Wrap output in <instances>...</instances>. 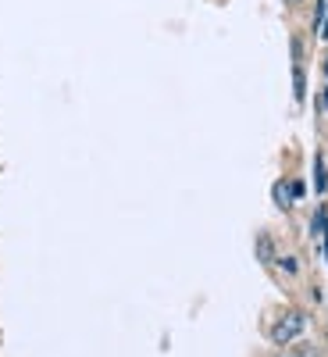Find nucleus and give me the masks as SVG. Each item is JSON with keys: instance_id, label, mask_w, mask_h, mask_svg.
Instances as JSON below:
<instances>
[{"instance_id": "obj_1", "label": "nucleus", "mask_w": 328, "mask_h": 357, "mask_svg": "<svg viewBox=\"0 0 328 357\" xmlns=\"http://www.w3.org/2000/svg\"><path fill=\"white\" fill-rule=\"evenodd\" d=\"M304 333H307V314H304L300 307H289V311H282V318L272 325V343H275V347H292Z\"/></svg>"}, {"instance_id": "obj_2", "label": "nucleus", "mask_w": 328, "mask_h": 357, "mask_svg": "<svg viewBox=\"0 0 328 357\" xmlns=\"http://www.w3.org/2000/svg\"><path fill=\"white\" fill-rule=\"evenodd\" d=\"M275 204L282 207V211H289V207H292V197H289V183H275Z\"/></svg>"}, {"instance_id": "obj_3", "label": "nucleus", "mask_w": 328, "mask_h": 357, "mask_svg": "<svg viewBox=\"0 0 328 357\" xmlns=\"http://www.w3.org/2000/svg\"><path fill=\"white\" fill-rule=\"evenodd\" d=\"M257 247H260V261H272V257H275V250H272V240H267L264 232L257 236Z\"/></svg>"}, {"instance_id": "obj_4", "label": "nucleus", "mask_w": 328, "mask_h": 357, "mask_svg": "<svg viewBox=\"0 0 328 357\" xmlns=\"http://www.w3.org/2000/svg\"><path fill=\"white\" fill-rule=\"evenodd\" d=\"M279 268H282L286 275H296V272H300V264H296V257H279Z\"/></svg>"}, {"instance_id": "obj_5", "label": "nucleus", "mask_w": 328, "mask_h": 357, "mask_svg": "<svg viewBox=\"0 0 328 357\" xmlns=\"http://www.w3.org/2000/svg\"><path fill=\"white\" fill-rule=\"evenodd\" d=\"M286 4H289V8H296V4H304V0H286Z\"/></svg>"}, {"instance_id": "obj_6", "label": "nucleus", "mask_w": 328, "mask_h": 357, "mask_svg": "<svg viewBox=\"0 0 328 357\" xmlns=\"http://www.w3.org/2000/svg\"><path fill=\"white\" fill-rule=\"evenodd\" d=\"M286 357H296V354H286Z\"/></svg>"}]
</instances>
